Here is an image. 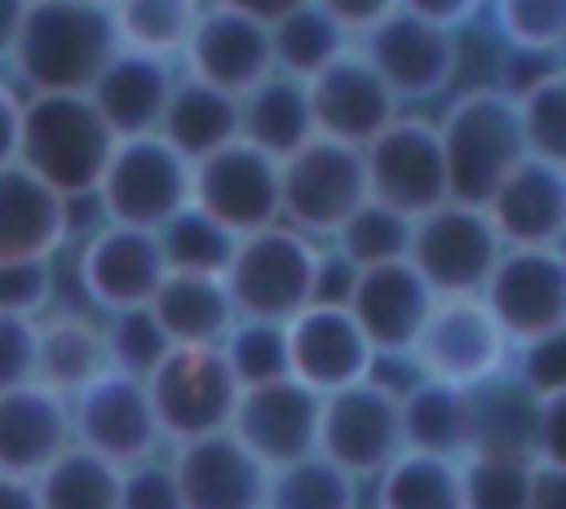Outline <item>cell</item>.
<instances>
[{"label":"cell","mask_w":566,"mask_h":509,"mask_svg":"<svg viewBox=\"0 0 566 509\" xmlns=\"http://www.w3.org/2000/svg\"><path fill=\"white\" fill-rule=\"evenodd\" d=\"M142 385L164 447L230 429L239 385L221 363L217 345H172Z\"/></svg>","instance_id":"6"},{"label":"cell","mask_w":566,"mask_h":509,"mask_svg":"<svg viewBox=\"0 0 566 509\" xmlns=\"http://www.w3.org/2000/svg\"><path fill=\"white\" fill-rule=\"evenodd\" d=\"M146 310L168 345H217L239 319L221 274H164Z\"/></svg>","instance_id":"29"},{"label":"cell","mask_w":566,"mask_h":509,"mask_svg":"<svg viewBox=\"0 0 566 509\" xmlns=\"http://www.w3.org/2000/svg\"><path fill=\"white\" fill-rule=\"evenodd\" d=\"M283 341H287V376L314 389L318 398L367 381L376 363L367 336L336 301H310L301 314L283 323Z\"/></svg>","instance_id":"17"},{"label":"cell","mask_w":566,"mask_h":509,"mask_svg":"<svg viewBox=\"0 0 566 509\" xmlns=\"http://www.w3.org/2000/svg\"><path fill=\"white\" fill-rule=\"evenodd\" d=\"M500 252L504 243L491 230L482 204L442 199L438 208L411 217L407 261L433 297H478Z\"/></svg>","instance_id":"8"},{"label":"cell","mask_w":566,"mask_h":509,"mask_svg":"<svg viewBox=\"0 0 566 509\" xmlns=\"http://www.w3.org/2000/svg\"><path fill=\"white\" fill-rule=\"evenodd\" d=\"M526 509H566V465H535Z\"/></svg>","instance_id":"54"},{"label":"cell","mask_w":566,"mask_h":509,"mask_svg":"<svg viewBox=\"0 0 566 509\" xmlns=\"http://www.w3.org/2000/svg\"><path fill=\"white\" fill-rule=\"evenodd\" d=\"M363 199L367 181L363 155L354 146L310 137L287 159H279V221L314 243H327Z\"/></svg>","instance_id":"7"},{"label":"cell","mask_w":566,"mask_h":509,"mask_svg":"<svg viewBox=\"0 0 566 509\" xmlns=\"http://www.w3.org/2000/svg\"><path fill=\"white\" fill-rule=\"evenodd\" d=\"M513 106H517V128H522L526 155L566 164V71L526 89L522 97H513Z\"/></svg>","instance_id":"43"},{"label":"cell","mask_w":566,"mask_h":509,"mask_svg":"<svg viewBox=\"0 0 566 509\" xmlns=\"http://www.w3.org/2000/svg\"><path fill=\"white\" fill-rule=\"evenodd\" d=\"M336 27H345L349 40H358L367 27H376L380 18H389L398 9V0H314Z\"/></svg>","instance_id":"51"},{"label":"cell","mask_w":566,"mask_h":509,"mask_svg":"<svg viewBox=\"0 0 566 509\" xmlns=\"http://www.w3.org/2000/svg\"><path fill=\"white\" fill-rule=\"evenodd\" d=\"M433 301L438 297L424 288L411 261H385V266L354 270L340 305L349 310V319L358 323L376 359H407Z\"/></svg>","instance_id":"20"},{"label":"cell","mask_w":566,"mask_h":509,"mask_svg":"<svg viewBox=\"0 0 566 509\" xmlns=\"http://www.w3.org/2000/svg\"><path fill=\"white\" fill-rule=\"evenodd\" d=\"M354 40L345 35V27H336L314 0L296 4L292 13H283L274 27H270V58H274V71L279 75H292V80H310L318 75L327 62H336Z\"/></svg>","instance_id":"33"},{"label":"cell","mask_w":566,"mask_h":509,"mask_svg":"<svg viewBox=\"0 0 566 509\" xmlns=\"http://www.w3.org/2000/svg\"><path fill=\"white\" fill-rule=\"evenodd\" d=\"M305 102L314 120V137L340 142V146H367L402 106L385 89V80L371 71V62L349 44L336 62H327L318 75L305 80Z\"/></svg>","instance_id":"18"},{"label":"cell","mask_w":566,"mask_h":509,"mask_svg":"<svg viewBox=\"0 0 566 509\" xmlns=\"http://www.w3.org/2000/svg\"><path fill=\"white\" fill-rule=\"evenodd\" d=\"M102 350H106V367L133 381H146L159 359L172 350L168 336L159 332L155 314L142 310H119V314H102Z\"/></svg>","instance_id":"42"},{"label":"cell","mask_w":566,"mask_h":509,"mask_svg":"<svg viewBox=\"0 0 566 509\" xmlns=\"http://www.w3.org/2000/svg\"><path fill=\"white\" fill-rule=\"evenodd\" d=\"M504 248H562L566 235V164L522 155L482 204Z\"/></svg>","instance_id":"22"},{"label":"cell","mask_w":566,"mask_h":509,"mask_svg":"<svg viewBox=\"0 0 566 509\" xmlns=\"http://www.w3.org/2000/svg\"><path fill=\"white\" fill-rule=\"evenodd\" d=\"M557 71H566L562 66V53H526V49H504V58H500V71H495V89L500 93H509V97H522L526 89H535V84H544L548 75H557Z\"/></svg>","instance_id":"49"},{"label":"cell","mask_w":566,"mask_h":509,"mask_svg":"<svg viewBox=\"0 0 566 509\" xmlns=\"http://www.w3.org/2000/svg\"><path fill=\"white\" fill-rule=\"evenodd\" d=\"M354 49L371 62V71L385 80V89L402 102H433L451 93L460 75V35L424 22L407 9H394L376 27H367Z\"/></svg>","instance_id":"11"},{"label":"cell","mask_w":566,"mask_h":509,"mask_svg":"<svg viewBox=\"0 0 566 509\" xmlns=\"http://www.w3.org/2000/svg\"><path fill=\"white\" fill-rule=\"evenodd\" d=\"M473 398V447H491V451H522L531 456V416H535V398L504 376L469 389Z\"/></svg>","instance_id":"40"},{"label":"cell","mask_w":566,"mask_h":509,"mask_svg":"<svg viewBox=\"0 0 566 509\" xmlns=\"http://www.w3.org/2000/svg\"><path fill=\"white\" fill-rule=\"evenodd\" d=\"M203 4H217V9H230V13L252 18V22H261V27H274L283 13H292V9L305 4V0H203Z\"/></svg>","instance_id":"55"},{"label":"cell","mask_w":566,"mask_h":509,"mask_svg":"<svg viewBox=\"0 0 566 509\" xmlns=\"http://www.w3.org/2000/svg\"><path fill=\"white\" fill-rule=\"evenodd\" d=\"M513 345L486 314L478 297H438L416 345H411V367L429 381L455 385V389H478L495 376H504Z\"/></svg>","instance_id":"10"},{"label":"cell","mask_w":566,"mask_h":509,"mask_svg":"<svg viewBox=\"0 0 566 509\" xmlns=\"http://www.w3.org/2000/svg\"><path fill=\"white\" fill-rule=\"evenodd\" d=\"M57 270L53 261H0V310L40 319L53 310Z\"/></svg>","instance_id":"46"},{"label":"cell","mask_w":566,"mask_h":509,"mask_svg":"<svg viewBox=\"0 0 566 509\" xmlns=\"http://www.w3.org/2000/svg\"><path fill=\"white\" fill-rule=\"evenodd\" d=\"M106 372L102 323L84 310H49L35 319V381L62 398Z\"/></svg>","instance_id":"30"},{"label":"cell","mask_w":566,"mask_h":509,"mask_svg":"<svg viewBox=\"0 0 566 509\" xmlns=\"http://www.w3.org/2000/svg\"><path fill=\"white\" fill-rule=\"evenodd\" d=\"M491 22L504 49L562 53L566 44V0H491Z\"/></svg>","instance_id":"44"},{"label":"cell","mask_w":566,"mask_h":509,"mask_svg":"<svg viewBox=\"0 0 566 509\" xmlns=\"http://www.w3.org/2000/svg\"><path fill=\"white\" fill-rule=\"evenodd\" d=\"M535 460L522 451L473 447L460 456V496L464 509H526Z\"/></svg>","instance_id":"39"},{"label":"cell","mask_w":566,"mask_h":509,"mask_svg":"<svg viewBox=\"0 0 566 509\" xmlns=\"http://www.w3.org/2000/svg\"><path fill=\"white\" fill-rule=\"evenodd\" d=\"M407 243H411V217H402L376 199H363L327 239V248L354 270L407 261Z\"/></svg>","instance_id":"38"},{"label":"cell","mask_w":566,"mask_h":509,"mask_svg":"<svg viewBox=\"0 0 566 509\" xmlns=\"http://www.w3.org/2000/svg\"><path fill=\"white\" fill-rule=\"evenodd\" d=\"M482 4L486 0H398V9H407V13L424 18V22H438V27L455 31V35H460V27H469L478 18Z\"/></svg>","instance_id":"52"},{"label":"cell","mask_w":566,"mask_h":509,"mask_svg":"<svg viewBox=\"0 0 566 509\" xmlns=\"http://www.w3.org/2000/svg\"><path fill=\"white\" fill-rule=\"evenodd\" d=\"M115 49L106 9L80 0H31L9 49V71L27 93H88Z\"/></svg>","instance_id":"1"},{"label":"cell","mask_w":566,"mask_h":509,"mask_svg":"<svg viewBox=\"0 0 566 509\" xmlns=\"http://www.w3.org/2000/svg\"><path fill=\"white\" fill-rule=\"evenodd\" d=\"M0 509H40L35 505V487L27 478H4L0 474Z\"/></svg>","instance_id":"57"},{"label":"cell","mask_w":566,"mask_h":509,"mask_svg":"<svg viewBox=\"0 0 566 509\" xmlns=\"http://www.w3.org/2000/svg\"><path fill=\"white\" fill-rule=\"evenodd\" d=\"M66 412H71V443L119 465V469L150 460L164 447L146 385L133 376H119L111 367L97 372L88 385H80L66 398Z\"/></svg>","instance_id":"14"},{"label":"cell","mask_w":566,"mask_h":509,"mask_svg":"<svg viewBox=\"0 0 566 509\" xmlns=\"http://www.w3.org/2000/svg\"><path fill=\"white\" fill-rule=\"evenodd\" d=\"M18 128H22V93L0 80V168L18 159Z\"/></svg>","instance_id":"53"},{"label":"cell","mask_w":566,"mask_h":509,"mask_svg":"<svg viewBox=\"0 0 566 509\" xmlns=\"http://www.w3.org/2000/svg\"><path fill=\"white\" fill-rule=\"evenodd\" d=\"M371 509H464L460 460L429 451H398L371 482Z\"/></svg>","instance_id":"32"},{"label":"cell","mask_w":566,"mask_h":509,"mask_svg":"<svg viewBox=\"0 0 566 509\" xmlns=\"http://www.w3.org/2000/svg\"><path fill=\"white\" fill-rule=\"evenodd\" d=\"M35 505L40 509H115L119 500V465L84 451V447H66L62 456H53L35 478Z\"/></svg>","instance_id":"34"},{"label":"cell","mask_w":566,"mask_h":509,"mask_svg":"<svg viewBox=\"0 0 566 509\" xmlns=\"http://www.w3.org/2000/svg\"><path fill=\"white\" fill-rule=\"evenodd\" d=\"M318 261H323V243L274 221L265 230L234 239L221 283H226L239 319L287 323L292 314H301L314 301Z\"/></svg>","instance_id":"4"},{"label":"cell","mask_w":566,"mask_h":509,"mask_svg":"<svg viewBox=\"0 0 566 509\" xmlns=\"http://www.w3.org/2000/svg\"><path fill=\"white\" fill-rule=\"evenodd\" d=\"M239 137L270 159H287L296 146H305L314 137L305 84L274 71L256 89H248L239 97Z\"/></svg>","instance_id":"31"},{"label":"cell","mask_w":566,"mask_h":509,"mask_svg":"<svg viewBox=\"0 0 566 509\" xmlns=\"http://www.w3.org/2000/svg\"><path fill=\"white\" fill-rule=\"evenodd\" d=\"M115 509H181L168 456H150L119 469V500Z\"/></svg>","instance_id":"47"},{"label":"cell","mask_w":566,"mask_h":509,"mask_svg":"<svg viewBox=\"0 0 566 509\" xmlns=\"http://www.w3.org/2000/svg\"><path fill=\"white\" fill-rule=\"evenodd\" d=\"M155 243H159L168 274H226L230 252H234V235L217 226L208 212H199L195 204L177 208L155 230Z\"/></svg>","instance_id":"37"},{"label":"cell","mask_w":566,"mask_h":509,"mask_svg":"<svg viewBox=\"0 0 566 509\" xmlns=\"http://www.w3.org/2000/svg\"><path fill=\"white\" fill-rule=\"evenodd\" d=\"M181 75L212 84L230 97H243L248 89H256L265 75H274V58H270V27L239 18L230 9L203 4L181 53H177Z\"/></svg>","instance_id":"21"},{"label":"cell","mask_w":566,"mask_h":509,"mask_svg":"<svg viewBox=\"0 0 566 509\" xmlns=\"http://www.w3.org/2000/svg\"><path fill=\"white\" fill-rule=\"evenodd\" d=\"M358 155H363L367 199H376L402 217H420V212L438 208L442 199H451L438 133H433L429 115L398 111L367 146H358Z\"/></svg>","instance_id":"12"},{"label":"cell","mask_w":566,"mask_h":509,"mask_svg":"<svg viewBox=\"0 0 566 509\" xmlns=\"http://www.w3.org/2000/svg\"><path fill=\"white\" fill-rule=\"evenodd\" d=\"M35 381V319L0 310V389Z\"/></svg>","instance_id":"48"},{"label":"cell","mask_w":566,"mask_h":509,"mask_svg":"<svg viewBox=\"0 0 566 509\" xmlns=\"http://www.w3.org/2000/svg\"><path fill=\"white\" fill-rule=\"evenodd\" d=\"M314 451L367 487L402 451L398 394L371 376L358 385H345L336 394H323Z\"/></svg>","instance_id":"13"},{"label":"cell","mask_w":566,"mask_h":509,"mask_svg":"<svg viewBox=\"0 0 566 509\" xmlns=\"http://www.w3.org/2000/svg\"><path fill=\"white\" fill-rule=\"evenodd\" d=\"M80 4H93V9H111L115 0H80Z\"/></svg>","instance_id":"58"},{"label":"cell","mask_w":566,"mask_h":509,"mask_svg":"<svg viewBox=\"0 0 566 509\" xmlns=\"http://www.w3.org/2000/svg\"><path fill=\"white\" fill-rule=\"evenodd\" d=\"M398 429L407 451L460 460L473 451V398L469 389L416 376L407 389H398Z\"/></svg>","instance_id":"27"},{"label":"cell","mask_w":566,"mask_h":509,"mask_svg":"<svg viewBox=\"0 0 566 509\" xmlns=\"http://www.w3.org/2000/svg\"><path fill=\"white\" fill-rule=\"evenodd\" d=\"M71 239V204L22 164L0 168V261H53Z\"/></svg>","instance_id":"26"},{"label":"cell","mask_w":566,"mask_h":509,"mask_svg":"<svg viewBox=\"0 0 566 509\" xmlns=\"http://www.w3.org/2000/svg\"><path fill=\"white\" fill-rule=\"evenodd\" d=\"M155 133L186 164H199L203 155H212V150H221V146H230L239 137V97H230V93H221L212 84H199V80L177 71Z\"/></svg>","instance_id":"28"},{"label":"cell","mask_w":566,"mask_h":509,"mask_svg":"<svg viewBox=\"0 0 566 509\" xmlns=\"http://www.w3.org/2000/svg\"><path fill=\"white\" fill-rule=\"evenodd\" d=\"M190 204L234 239L265 230L279 221V159L234 137L230 146L190 164Z\"/></svg>","instance_id":"15"},{"label":"cell","mask_w":566,"mask_h":509,"mask_svg":"<svg viewBox=\"0 0 566 509\" xmlns=\"http://www.w3.org/2000/svg\"><path fill=\"white\" fill-rule=\"evenodd\" d=\"M172 80H177V62L133 53V49H115L84 97L93 102V111L102 115V124L119 142V137H142V133L159 128Z\"/></svg>","instance_id":"24"},{"label":"cell","mask_w":566,"mask_h":509,"mask_svg":"<svg viewBox=\"0 0 566 509\" xmlns=\"http://www.w3.org/2000/svg\"><path fill=\"white\" fill-rule=\"evenodd\" d=\"M111 146L115 137L84 93H27L22 97V128H18L13 164H22L66 204L93 199V186L111 159Z\"/></svg>","instance_id":"2"},{"label":"cell","mask_w":566,"mask_h":509,"mask_svg":"<svg viewBox=\"0 0 566 509\" xmlns=\"http://www.w3.org/2000/svg\"><path fill=\"white\" fill-rule=\"evenodd\" d=\"M504 341L531 345L566 332V257L562 248H504L478 292Z\"/></svg>","instance_id":"9"},{"label":"cell","mask_w":566,"mask_h":509,"mask_svg":"<svg viewBox=\"0 0 566 509\" xmlns=\"http://www.w3.org/2000/svg\"><path fill=\"white\" fill-rule=\"evenodd\" d=\"M265 474L279 465H292L314 451L318 438V394L301 381L283 376L270 385L239 389L230 429H226Z\"/></svg>","instance_id":"19"},{"label":"cell","mask_w":566,"mask_h":509,"mask_svg":"<svg viewBox=\"0 0 566 509\" xmlns=\"http://www.w3.org/2000/svg\"><path fill=\"white\" fill-rule=\"evenodd\" d=\"M433 133L447 168V195L460 204H486L495 181L526 155L517 106L495 84L460 89L433 120Z\"/></svg>","instance_id":"3"},{"label":"cell","mask_w":566,"mask_h":509,"mask_svg":"<svg viewBox=\"0 0 566 509\" xmlns=\"http://www.w3.org/2000/svg\"><path fill=\"white\" fill-rule=\"evenodd\" d=\"M31 0H0V62H9V49L18 40V27L27 18Z\"/></svg>","instance_id":"56"},{"label":"cell","mask_w":566,"mask_h":509,"mask_svg":"<svg viewBox=\"0 0 566 509\" xmlns=\"http://www.w3.org/2000/svg\"><path fill=\"white\" fill-rule=\"evenodd\" d=\"M221 363L230 367L239 389L252 385H270L287 376V341H283V323H265V319H234L230 332L217 341Z\"/></svg>","instance_id":"41"},{"label":"cell","mask_w":566,"mask_h":509,"mask_svg":"<svg viewBox=\"0 0 566 509\" xmlns=\"http://www.w3.org/2000/svg\"><path fill=\"white\" fill-rule=\"evenodd\" d=\"M199 9L203 0H115L106 13H111V31L119 49L177 62Z\"/></svg>","instance_id":"35"},{"label":"cell","mask_w":566,"mask_h":509,"mask_svg":"<svg viewBox=\"0 0 566 509\" xmlns=\"http://www.w3.org/2000/svg\"><path fill=\"white\" fill-rule=\"evenodd\" d=\"M190 204V164L159 137H119L93 186V208L111 226L159 230L177 208Z\"/></svg>","instance_id":"5"},{"label":"cell","mask_w":566,"mask_h":509,"mask_svg":"<svg viewBox=\"0 0 566 509\" xmlns=\"http://www.w3.org/2000/svg\"><path fill=\"white\" fill-rule=\"evenodd\" d=\"M71 447V412L66 398L44 389L40 381L0 389V474L35 478L53 456Z\"/></svg>","instance_id":"25"},{"label":"cell","mask_w":566,"mask_h":509,"mask_svg":"<svg viewBox=\"0 0 566 509\" xmlns=\"http://www.w3.org/2000/svg\"><path fill=\"white\" fill-rule=\"evenodd\" d=\"M168 469L181 509H261L265 500V469L230 434L177 443Z\"/></svg>","instance_id":"23"},{"label":"cell","mask_w":566,"mask_h":509,"mask_svg":"<svg viewBox=\"0 0 566 509\" xmlns=\"http://www.w3.org/2000/svg\"><path fill=\"white\" fill-rule=\"evenodd\" d=\"M562 420H566V394L535 398V416H531V460L535 465H566Z\"/></svg>","instance_id":"50"},{"label":"cell","mask_w":566,"mask_h":509,"mask_svg":"<svg viewBox=\"0 0 566 509\" xmlns=\"http://www.w3.org/2000/svg\"><path fill=\"white\" fill-rule=\"evenodd\" d=\"M261 509H363V482L310 451L265 474Z\"/></svg>","instance_id":"36"},{"label":"cell","mask_w":566,"mask_h":509,"mask_svg":"<svg viewBox=\"0 0 566 509\" xmlns=\"http://www.w3.org/2000/svg\"><path fill=\"white\" fill-rule=\"evenodd\" d=\"M509 381L522 385L531 398H553L566 394V332L562 336H544L531 345H517L509 354Z\"/></svg>","instance_id":"45"},{"label":"cell","mask_w":566,"mask_h":509,"mask_svg":"<svg viewBox=\"0 0 566 509\" xmlns=\"http://www.w3.org/2000/svg\"><path fill=\"white\" fill-rule=\"evenodd\" d=\"M164 257L150 230L133 226H111L97 221L75 257V279L84 301L97 314H119V310H142L150 305L155 288L164 283Z\"/></svg>","instance_id":"16"}]
</instances>
